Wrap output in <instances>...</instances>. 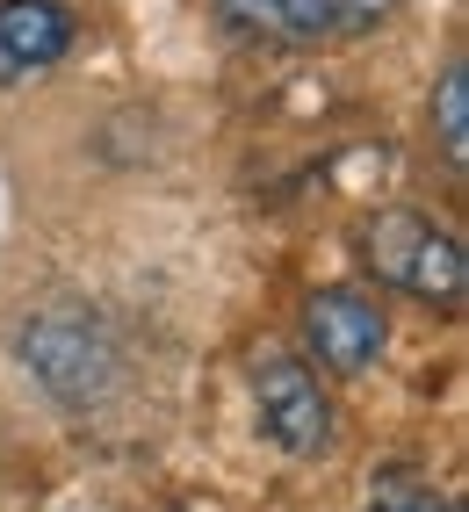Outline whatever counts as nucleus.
<instances>
[{
	"instance_id": "nucleus-1",
	"label": "nucleus",
	"mask_w": 469,
	"mask_h": 512,
	"mask_svg": "<svg viewBox=\"0 0 469 512\" xmlns=\"http://www.w3.org/2000/svg\"><path fill=\"white\" fill-rule=\"evenodd\" d=\"M368 267H376L383 282H397V289L441 303V311L462 303V238L412 217V210H390V217L368 224Z\"/></svg>"
},
{
	"instance_id": "nucleus-2",
	"label": "nucleus",
	"mask_w": 469,
	"mask_h": 512,
	"mask_svg": "<svg viewBox=\"0 0 469 512\" xmlns=\"http://www.w3.org/2000/svg\"><path fill=\"white\" fill-rule=\"evenodd\" d=\"M253 397H260V426L282 455H325L332 448V404L296 354H260Z\"/></svg>"
},
{
	"instance_id": "nucleus-3",
	"label": "nucleus",
	"mask_w": 469,
	"mask_h": 512,
	"mask_svg": "<svg viewBox=\"0 0 469 512\" xmlns=\"http://www.w3.org/2000/svg\"><path fill=\"white\" fill-rule=\"evenodd\" d=\"M224 22L253 29L275 44H325V37H361L376 29L397 0H217Z\"/></svg>"
},
{
	"instance_id": "nucleus-4",
	"label": "nucleus",
	"mask_w": 469,
	"mask_h": 512,
	"mask_svg": "<svg viewBox=\"0 0 469 512\" xmlns=\"http://www.w3.org/2000/svg\"><path fill=\"white\" fill-rule=\"evenodd\" d=\"M304 339L318 347V361H325V368L361 375L368 361L383 354L390 318L376 311V296H361V289H318V296L304 303Z\"/></svg>"
},
{
	"instance_id": "nucleus-5",
	"label": "nucleus",
	"mask_w": 469,
	"mask_h": 512,
	"mask_svg": "<svg viewBox=\"0 0 469 512\" xmlns=\"http://www.w3.org/2000/svg\"><path fill=\"white\" fill-rule=\"evenodd\" d=\"M73 15L58 0H0V80H29L65 58Z\"/></svg>"
},
{
	"instance_id": "nucleus-6",
	"label": "nucleus",
	"mask_w": 469,
	"mask_h": 512,
	"mask_svg": "<svg viewBox=\"0 0 469 512\" xmlns=\"http://www.w3.org/2000/svg\"><path fill=\"white\" fill-rule=\"evenodd\" d=\"M368 512H455V505L433 491L426 476H412V469H383L376 491H368Z\"/></svg>"
},
{
	"instance_id": "nucleus-7",
	"label": "nucleus",
	"mask_w": 469,
	"mask_h": 512,
	"mask_svg": "<svg viewBox=\"0 0 469 512\" xmlns=\"http://www.w3.org/2000/svg\"><path fill=\"white\" fill-rule=\"evenodd\" d=\"M433 116H441V152H448V159H462V152H469V73H462V65H448Z\"/></svg>"
}]
</instances>
